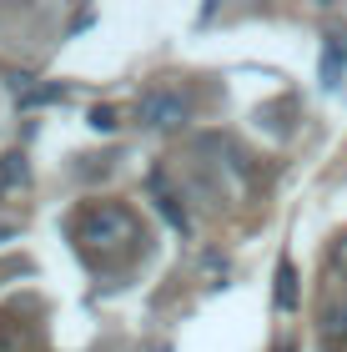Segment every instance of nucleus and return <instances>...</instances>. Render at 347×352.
I'll return each mask as SVG.
<instances>
[{
    "label": "nucleus",
    "instance_id": "nucleus-1",
    "mask_svg": "<svg viewBox=\"0 0 347 352\" xmlns=\"http://www.w3.org/2000/svg\"><path fill=\"white\" fill-rule=\"evenodd\" d=\"M71 236H76L86 252H101V257H126L136 242H146V236H141L136 212H131V206H121V201H96V206H86V212L71 221Z\"/></svg>",
    "mask_w": 347,
    "mask_h": 352
},
{
    "label": "nucleus",
    "instance_id": "nucleus-2",
    "mask_svg": "<svg viewBox=\"0 0 347 352\" xmlns=\"http://www.w3.org/2000/svg\"><path fill=\"white\" fill-rule=\"evenodd\" d=\"M136 116H141V126H151V131H171V126H181L192 116V96L177 91V86H156L136 101Z\"/></svg>",
    "mask_w": 347,
    "mask_h": 352
},
{
    "label": "nucleus",
    "instance_id": "nucleus-3",
    "mask_svg": "<svg viewBox=\"0 0 347 352\" xmlns=\"http://www.w3.org/2000/svg\"><path fill=\"white\" fill-rule=\"evenodd\" d=\"M146 191L156 197V206H161V217L171 221V227H177V232H192V217H186V206L166 191V176H161V171H151V176H146Z\"/></svg>",
    "mask_w": 347,
    "mask_h": 352
},
{
    "label": "nucleus",
    "instance_id": "nucleus-4",
    "mask_svg": "<svg viewBox=\"0 0 347 352\" xmlns=\"http://www.w3.org/2000/svg\"><path fill=\"white\" fill-rule=\"evenodd\" d=\"M0 352H30V332L15 317H0Z\"/></svg>",
    "mask_w": 347,
    "mask_h": 352
},
{
    "label": "nucleus",
    "instance_id": "nucleus-5",
    "mask_svg": "<svg viewBox=\"0 0 347 352\" xmlns=\"http://www.w3.org/2000/svg\"><path fill=\"white\" fill-rule=\"evenodd\" d=\"M322 338H327V347H337V338L347 342V307H327V317H322Z\"/></svg>",
    "mask_w": 347,
    "mask_h": 352
},
{
    "label": "nucleus",
    "instance_id": "nucleus-6",
    "mask_svg": "<svg viewBox=\"0 0 347 352\" xmlns=\"http://www.w3.org/2000/svg\"><path fill=\"white\" fill-rule=\"evenodd\" d=\"M277 282H282L277 287V307H292V302H297V292H292V262L277 267Z\"/></svg>",
    "mask_w": 347,
    "mask_h": 352
},
{
    "label": "nucleus",
    "instance_id": "nucleus-7",
    "mask_svg": "<svg viewBox=\"0 0 347 352\" xmlns=\"http://www.w3.org/2000/svg\"><path fill=\"white\" fill-rule=\"evenodd\" d=\"M91 126H96V131H111V126H116V111H111V106H96V111H91Z\"/></svg>",
    "mask_w": 347,
    "mask_h": 352
},
{
    "label": "nucleus",
    "instance_id": "nucleus-8",
    "mask_svg": "<svg viewBox=\"0 0 347 352\" xmlns=\"http://www.w3.org/2000/svg\"><path fill=\"white\" fill-rule=\"evenodd\" d=\"M5 236H15V227H10V221H0V242H5Z\"/></svg>",
    "mask_w": 347,
    "mask_h": 352
},
{
    "label": "nucleus",
    "instance_id": "nucleus-9",
    "mask_svg": "<svg viewBox=\"0 0 347 352\" xmlns=\"http://www.w3.org/2000/svg\"><path fill=\"white\" fill-rule=\"evenodd\" d=\"M337 45H342V51H347V36H337Z\"/></svg>",
    "mask_w": 347,
    "mask_h": 352
}]
</instances>
